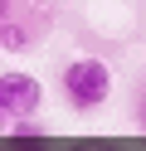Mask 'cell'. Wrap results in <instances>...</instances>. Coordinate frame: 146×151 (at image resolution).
Segmentation results:
<instances>
[{
	"label": "cell",
	"mask_w": 146,
	"mask_h": 151,
	"mask_svg": "<svg viewBox=\"0 0 146 151\" xmlns=\"http://www.w3.org/2000/svg\"><path fill=\"white\" fill-rule=\"evenodd\" d=\"M141 132H146V93H141Z\"/></svg>",
	"instance_id": "277c9868"
},
{
	"label": "cell",
	"mask_w": 146,
	"mask_h": 151,
	"mask_svg": "<svg viewBox=\"0 0 146 151\" xmlns=\"http://www.w3.org/2000/svg\"><path fill=\"white\" fill-rule=\"evenodd\" d=\"M58 83H63V102L73 112H97L112 98V68L102 59H73Z\"/></svg>",
	"instance_id": "6da1fadb"
},
{
	"label": "cell",
	"mask_w": 146,
	"mask_h": 151,
	"mask_svg": "<svg viewBox=\"0 0 146 151\" xmlns=\"http://www.w3.org/2000/svg\"><path fill=\"white\" fill-rule=\"evenodd\" d=\"M10 137H15V141H29V137H49V132L39 127L34 117H19V122H10Z\"/></svg>",
	"instance_id": "3957f363"
},
{
	"label": "cell",
	"mask_w": 146,
	"mask_h": 151,
	"mask_svg": "<svg viewBox=\"0 0 146 151\" xmlns=\"http://www.w3.org/2000/svg\"><path fill=\"white\" fill-rule=\"evenodd\" d=\"M39 107H44V83H39L34 73H19V68H10L5 78H0V112H5V122L34 117Z\"/></svg>",
	"instance_id": "7a4b0ae2"
}]
</instances>
